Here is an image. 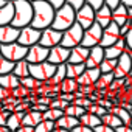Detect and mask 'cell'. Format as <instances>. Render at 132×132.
<instances>
[{"mask_svg": "<svg viewBox=\"0 0 132 132\" xmlns=\"http://www.w3.org/2000/svg\"><path fill=\"white\" fill-rule=\"evenodd\" d=\"M14 65H16L14 62H11V61L5 59L3 56H0V76L13 73V70H14Z\"/></svg>", "mask_w": 132, "mask_h": 132, "instance_id": "35", "label": "cell"}, {"mask_svg": "<svg viewBox=\"0 0 132 132\" xmlns=\"http://www.w3.org/2000/svg\"><path fill=\"white\" fill-rule=\"evenodd\" d=\"M40 36H42V31H39V30H36V28H33V27L30 25V27H25V28L20 30V36H19L17 42H19L20 45L30 48V47L39 44Z\"/></svg>", "mask_w": 132, "mask_h": 132, "instance_id": "9", "label": "cell"}, {"mask_svg": "<svg viewBox=\"0 0 132 132\" xmlns=\"http://www.w3.org/2000/svg\"><path fill=\"white\" fill-rule=\"evenodd\" d=\"M13 73H14L17 78H20V79H23V78H28V76H30V62H28L27 59L16 62Z\"/></svg>", "mask_w": 132, "mask_h": 132, "instance_id": "29", "label": "cell"}, {"mask_svg": "<svg viewBox=\"0 0 132 132\" xmlns=\"http://www.w3.org/2000/svg\"><path fill=\"white\" fill-rule=\"evenodd\" d=\"M84 31H86V30H84L79 23H75L72 28H69L67 31H64L61 45L65 47V48H69V50H72V48L81 45V44H82V37H84Z\"/></svg>", "mask_w": 132, "mask_h": 132, "instance_id": "5", "label": "cell"}, {"mask_svg": "<svg viewBox=\"0 0 132 132\" xmlns=\"http://www.w3.org/2000/svg\"><path fill=\"white\" fill-rule=\"evenodd\" d=\"M115 132H132V127L130 126H120V127H117L115 129Z\"/></svg>", "mask_w": 132, "mask_h": 132, "instance_id": "50", "label": "cell"}, {"mask_svg": "<svg viewBox=\"0 0 132 132\" xmlns=\"http://www.w3.org/2000/svg\"><path fill=\"white\" fill-rule=\"evenodd\" d=\"M27 112H13L8 118V123H6V127L11 130V132H16L17 129H20L23 124V117H25Z\"/></svg>", "mask_w": 132, "mask_h": 132, "instance_id": "25", "label": "cell"}, {"mask_svg": "<svg viewBox=\"0 0 132 132\" xmlns=\"http://www.w3.org/2000/svg\"><path fill=\"white\" fill-rule=\"evenodd\" d=\"M96 23H100L103 28H107L112 23V10L109 6H103L96 11Z\"/></svg>", "mask_w": 132, "mask_h": 132, "instance_id": "24", "label": "cell"}, {"mask_svg": "<svg viewBox=\"0 0 132 132\" xmlns=\"http://www.w3.org/2000/svg\"><path fill=\"white\" fill-rule=\"evenodd\" d=\"M86 112H87V110H86L84 107H81V106H76V104H73V103H72V104H70L67 109L64 110V113H65V115L73 117V118H78V120H79V118H81V117H82Z\"/></svg>", "mask_w": 132, "mask_h": 132, "instance_id": "33", "label": "cell"}, {"mask_svg": "<svg viewBox=\"0 0 132 132\" xmlns=\"http://www.w3.org/2000/svg\"><path fill=\"white\" fill-rule=\"evenodd\" d=\"M70 59V50L65 48L62 45H57V47H53L50 48V56H48V62H51L53 65H64L67 64Z\"/></svg>", "mask_w": 132, "mask_h": 132, "instance_id": "14", "label": "cell"}, {"mask_svg": "<svg viewBox=\"0 0 132 132\" xmlns=\"http://www.w3.org/2000/svg\"><path fill=\"white\" fill-rule=\"evenodd\" d=\"M109 112L113 113V115H117V117L123 121L124 126H130V124H132V117H130V112H129V110H126V109H123V107H120V106H113L112 109H109Z\"/></svg>", "mask_w": 132, "mask_h": 132, "instance_id": "28", "label": "cell"}, {"mask_svg": "<svg viewBox=\"0 0 132 132\" xmlns=\"http://www.w3.org/2000/svg\"><path fill=\"white\" fill-rule=\"evenodd\" d=\"M127 53H129V54H130V59H132V51H129V50H127Z\"/></svg>", "mask_w": 132, "mask_h": 132, "instance_id": "58", "label": "cell"}, {"mask_svg": "<svg viewBox=\"0 0 132 132\" xmlns=\"http://www.w3.org/2000/svg\"><path fill=\"white\" fill-rule=\"evenodd\" d=\"M27 54H28V47H23L19 42L2 45V56L8 61L14 62V64L19 62V61L27 59Z\"/></svg>", "mask_w": 132, "mask_h": 132, "instance_id": "6", "label": "cell"}, {"mask_svg": "<svg viewBox=\"0 0 132 132\" xmlns=\"http://www.w3.org/2000/svg\"><path fill=\"white\" fill-rule=\"evenodd\" d=\"M79 124H81V123H79L78 118H73V117H69V115H64L62 118H59V120L56 121V127L70 130V132H72L76 126H79Z\"/></svg>", "mask_w": 132, "mask_h": 132, "instance_id": "26", "label": "cell"}, {"mask_svg": "<svg viewBox=\"0 0 132 132\" xmlns=\"http://www.w3.org/2000/svg\"><path fill=\"white\" fill-rule=\"evenodd\" d=\"M79 123L84 124V126H87V127H92V129H95V127H98L100 124H103V121H101V118H100L98 115L89 113V112H86V113L79 118Z\"/></svg>", "mask_w": 132, "mask_h": 132, "instance_id": "30", "label": "cell"}, {"mask_svg": "<svg viewBox=\"0 0 132 132\" xmlns=\"http://www.w3.org/2000/svg\"><path fill=\"white\" fill-rule=\"evenodd\" d=\"M42 121H44V113L30 109V110L25 113L22 124H23V126H28V127H36V126H39Z\"/></svg>", "mask_w": 132, "mask_h": 132, "instance_id": "23", "label": "cell"}, {"mask_svg": "<svg viewBox=\"0 0 132 132\" xmlns=\"http://www.w3.org/2000/svg\"><path fill=\"white\" fill-rule=\"evenodd\" d=\"M112 22H115L120 28L124 27L127 22H129V16H127V6H124L123 3L112 11Z\"/></svg>", "mask_w": 132, "mask_h": 132, "instance_id": "21", "label": "cell"}, {"mask_svg": "<svg viewBox=\"0 0 132 132\" xmlns=\"http://www.w3.org/2000/svg\"><path fill=\"white\" fill-rule=\"evenodd\" d=\"M13 19H14V3L8 2L5 6L0 8V27L11 25Z\"/></svg>", "mask_w": 132, "mask_h": 132, "instance_id": "20", "label": "cell"}, {"mask_svg": "<svg viewBox=\"0 0 132 132\" xmlns=\"http://www.w3.org/2000/svg\"><path fill=\"white\" fill-rule=\"evenodd\" d=\"M127 16H129V22L132 23V8H127Z\"/></svg>", "mask_w": 132, "mask_h": 132, "instance_id": "53", "label": "cell"}, {"mask_svg": "<svg viewBox=\"0 0 132 132\" xmlns=\"http://www.w3.org/2000/svg\"><path fill=\"white\" fill-rule=\"evenodd\" d=\"M65 3L70 5L75 11H79V10L86 5V0H65Z\"/></svg>", "mask_w": 132, "mask_h": 132, "instance_id": "41", "label": "cell"}, {"mask_svg": "<svg viewBox=\"0 0 132 132\" xmlns=\"http://www.w3.org/2000/svg\"><path fill=\"white\" fill-rule=\"evenodd\" d=\"M115 81V76L113 73H103L98 79V82L95 84V89L96 90H109L110 84Z\"/></svg>", "mask_w": 132, "mask_h": 132, "instance_id": "31", "label": "cell"}, {"mask_svg": "<svg viewBox=\"0 0 132 132\" xmlns=\"http://www.w3.org/2000/svg\"><path fill=\"white\" fill-rule=\"evenodd\" d=\"M0 132H11L6 126H0Z\"/></svg>", "mask_w": 132, "mask_h": 132, "instance_id": "54", "label": "cell"}, {"mask_svg": "<svg viewBox=\"0 0 132 132\" xmlns=\"http://www.w3.org/2000/svg\"><path fill=\"white\" fill-rule=\"evenodd\" d=\"M8 2H6V0H0V8H2V6H5Z\"/></svg>", "mask_w": 132, "mask_h": 132, "instance_id": "56", "label": "cell"}, {"mask_svg": "<svg viewBox=\"0 0 132 132\" xmlns=\"http://www.w3.org/2000/svg\"><path fill=\"white\" fill-rule=\"evenodd\" d=\"M73 104H76V106H81V107H84L86 110L93 104V101L89 98V96H86V98H76L75 101H73Z\"/></svg>", "mask_w": 132, "mask_h": 132, "instance_id": "40", "label": "cell"}, {"mask_svg": "<svg viewBox=\"0 0 132 132\" xmlns=\"http://www.w3.org/2000/svg\"><path fill=\"white\" fill-rule=\"evenodd\" d=\"M123 5L127 8H132V0H123Z\"/></svg>", "mask_w": 132, "mask_h": 132, "instance_id": "52", "label": "cell"}, {"mask_svg": "<svg viewBox=\"0 0 132 132\" xmlns=\"http://www.w3.org/2000/svg\"><path fill=\"white\" fill-rule=\"evenodd\" d=\"M65 113H64V110H59V109H48L45 113H44V120H50V121H57L59 118H62Z\"/></svg>", "mask_w": 132, "mask_h": 132, "instance_id": "37", "label": "cell"}, {"mask_svg": "<svg viewBox=\"0 0 132 132\" xmlns=\"http://www.w3.org/2000/svg\"><path fill=\"white\" fill-rule=\"evenodd\" d=\"M96 22V11L90 5H84L79 11H76V23H79L84 30H89Z\"/></svg>", "mask_w": 132, "mask_h": 132, "instance_id": "8", "label": "cell"}, {"mask_svg": "<svg viewBox=\"0 0 132 132\" xmlns=\"http://www.w3.org/2000/svg\"><path fill=\"white\" fill-rule=\"evenodd\" d=\"M104 51H106V57H107V59H118L121 54H124V53L127 51V45H126L124 37H121V39H120L117 44H113L112 47L104 48Z\"/></svg>", "mask_w": 132, "mask_h": 132, "instance_id": "19", "label": "cell"}, {"mask_svg": "<svg viewBox=\"0 0 132 132\" xmlns=\"http://www.w3.org/2000/svg\"><path fill=\"white\" fill-rule=\"evenodd\" d=\"M56 129V123L50 120H44L39 126L34 127V132H53Z\"/></svg>", "mask_w": 132, "mask_h": 132, "instance_id": "38", "label": "cell"}, {"mask_svg": "<svg viewBox=\"0 0 132 132\" xmlns=\"http://www.w3.org/2000/svg\"><path fill=\"white\" fill-rule=\"evenodd\" d=\"M121 39V31H120V27L112 22L107 28H104L103 31V39H101V47L103 48H107V47H112L113 44H117L118 40Z\"/></svg>", "mask_w": 132, "mask_h": 132, "instance_id": "11", "label": "cell"}, {"mask_svg": "<svg viewBox=\"0 0 132 132\" xmlns=\"http://www.w3.org/2000/svg\"><path fill=\"white\" fill-rule=\"evenodd\" d=\"M86 3H87V5H90L95 11H98L100 8H103V6L106 5L104 0H86Z\"/></svg>", "mask_w": 132, "mask_h": 132, "instance_id": "42", "label": "cell"}, {"mask_svg": "<svg viewBox=\"0 0 132 132\" xmlns=\"http://www.w3.org/2000/svg\"><path fill=\"white\" fill-rule=\"evenodd\" d=\"M16 132H34V127H28V126H22L20 129H17Z\"/></svg>", "mask_w": 132, "mask_h": 132, "instance_id": "51", "label": "cell"}, {"mask_svg": "<svg viewBox=\"0 0 132 132\" xmlns=\"http://www.w3.org/2000/svg\"><path fill=\"white\" fill-rule=\"evenodd\" d=\"M89 54H90V48L78 45V47H75V48L70 50V59H69V62L70 64H86L87 59H89Z\"/></svg>", "mask_w": 132, "mask_h": 132, "instance_id": "17", "label": "cell"}, {"mask_svg": "<svg viewBox=\"0 0 132 132\" xmlns=\"http://www.w3.org/2000/svg\"><path fill=\"white\" fill-rule=\"evenodd\" d=\"M31 92L28 90V89H25V87H17L16 90H13L11 92V96H14L16 100H22V98H27V95H30Z\"/></svg>", "mask_w": 132, "mask_h": 132, "instance_id": "39", "label": "cell"}, {"mask_svg": "<svg viewBox=\"0 0 132 132\" xmlns=\"http://www.w3.org/2000/svg\"><path fill=\"white\" fill-rule=\"evenodd\" d=\"M10 96H11V92H10V90H6V89H3V87H0V104H2L3 101H6Z\"/></svg>", "mask_w": 132, "mask_h": 132, "instance_id": "46", "label": "cell"}, {"mask_svg": "<svg viewBox=\"0 0 132 132\" xmlns=\"http://www.w3.org/2000/svg\"><path fill=\"white\" fill-rule=\"evenodd\" d=\"M56 69H57L56 65H53L48 61L40 64H30V76H33L40 82H47L53 78V75L56 73Z\"/></svg>", "mask_w": 132, "mask_h": 132, "instance_id": "4", "label": "cell"}, {"mask_svg": "<svg viewBox=\"0 0 132 132\" xmlns=\"http://www.w3.org/2000/svg\"><path fill=\"white\" fill-rule=\"evenodd\" d=\"M130 117H132V112H130ZM130 127H132V124H130Z\"/></svg>", "mask_w": 132, "mask_h": 132, "instance_id": "61", "label": "cell"}, {"mask_svg": "<svg viewBox=\"0 0 132 132\" xmlns=\"http://www.w3.org/2000/svg\"><path fill=\"white\" fill-rule=\"evenodd\" d=\"M33 10H34V16H33V22H31L33 28H36L39 31H44V30H47L53 25L56 10L50 3H47L45 0H34Z\"/></svg>", "mask_w": 132, "mask_h": 132, "instance_id": "1", "label": "cell"}, {"mask_svg": "<svg viewBox=\"0 0 132 132\" xmlns=\"http://www.w3.org/2000/svg\"><path fill=\"white\" fill-rule=\"evenodd\" d=\"M28 2H31V3H33V2H34V0H28Z\"/></svg>", "mask_w": 132, "mask_h": 132, "instance_id": "60", "label": "cell"}, {"mask_svg": "<svg viewBox=\"0 0 132 132\" xmlns=\"http://www.w3.org/2000/svg\"><path fill=\"white\" fill-rule=\"evenodd\" d=\"M130 70H132V59H130V54L126 51L124 54H121L118 57V64H117V69L113 70V76H115V79L129 78Z\"/></svg>", "mask_w": 132, "mask_h": 132, "instance_id": "12", "label": "cell"}, {"mask_svg": "<svg viewBox=\"0 0 132 132\" xmlns=\"http://www.w3.org/2000/svg\"><path fill=\"white\" fill-rule=\"evenodd\" d=\"M48 56H50V48H45L40 44H36L28 48L27 61L30 64H40V62H47Z\"/></svg>", "mask_w": 132, "mask_h": 132, "instance_id": "13", "label": "cell"}, {"mask_svg": "<svg viewBox=\"0 0 132 132\" xmlns=\"http://www.w3.org/2000/svg\"><path fill=\"white\" fill-rule=\"evenodd\" d=\"M0 87H3V89L13 92L17 87H20V78H17L14 73L3 75V76H0Z\"/></svg>", "mask_w": 132, "mask_h": 132, "instance_id": "22", "label": "cell"}, {"mask_svg": "<svg viewBox=\"0 0 132 132\" xmlns=\"http://www.w3.org/2000/svg\"><path fill=\"white\" fill-rule=\"evenodd\" d=\"M117 64H118V59H104L103 64L100 65V70L101 73H113V70L117 69Z\"/></svg>", "mask_w": 132, "mask_h": 132, "instance_id": "36", "label": "cell"}, {"mask_svg": "<svg viewBox=\"0 0 132 132\" xmlns=\"http://www.w3.org/2000/svg\"><path fill=\"white\" fill-rule=\"evenodd\" d=\"M72 132H95L92 127H87V126H84V124H79V126H76Z\"/></svg>", "mask_w": 132, "mask_h": 132, "instance_id": "48", "label": "cell"}, {"mask_svg": "<svg viewBox=\"0 0 132 132\" xmlns=\"http://www.w3.org/2000/svg\"><path fill=\"white\" fill-rule=\"evenodd\" d=\"M104 2H106V6H109V8L113 11V10H117V8L123 3V0H104Z\"/></svg>", "mask_w": 132, "mask_h": 132, "instance_id": "44", "label": "cell"}, {"mask_svg": "<svg viewBox=\"0 0 132 132\" xmlns=\"http://www.w3.org/2000/svg\"><path fill=\"white\" fill-rule=\"evenodd\" d=\"M6 2H14V0H6Z\"/></svg>", "mask_w": 132, "mask_h": 132, "instance_id": "59", "label": "cell"}, {"mask_svg": "<svg viewBox=\"0 0 132 132\" xmlns=\"http://www.w3.org/2000/svg\"><path fill=\"white\" fill-rule=\"evenodd\" d=\"M126 79L127 78H124V79H115L112 84H110V87H109V90H118L121 86L124 87V84H126Z\"/></svg>", "mask_w": 132, "mask_h": 132, "instance_id": "43", "label": "cell"}, {"mask_svg": "<svg viewBox=\"0 0 132 132\" xmlns=\"http://www.w3.org/2000/svg\"><path fill=\"white\" fill-rule=\"evenodd\" d=\"M65 67H67V78H70V79H78L87 70L86 64H70V62H67Z\"/></svg>", "mask_w": 132, "mask_h": 132, "instance_id": "27", "label": "cell"}, {"mask_svg": "<svg viewBox=\"0 0 132 132\" xmlns=\"http://www.w3.org/2000/svg\"><path fill=\"white\" fill-rule=\"evenodd\" d=\"M101 121H103V124H107V126H110V127H113V129L123 126V121H121L117 115H113V113H110V112H109L107 115H104V117L101 118Z\"/></svg>", "mask_w": 132, "mask_h": 132, "instance_id": "34", "label": "cell"}, {"mask_svg": "<svg viewBox=\"0 0 132 132\" xmlns=\"http://www.w3.org/2000/svg\"><path fill=\"white\" fill-rule=\"evenodd\" d=\"M124 40H126V45H127V50L129 51H132V28H130V31L126 34V37H124Z\"/></svg>", "mask_w": 132, "mask_h": 132, "instance_id": "49", "label": "cell"}, {"mask_svg": "<svg viewBox=\"0 0 132 132\" xmlns=\"http://www.w3.org/2000/svg\"><path fill=\"white\" fill-rule=\"evenodd\" d=\"M13 3H14V19L11 25L19 30L30 27L33 22V16H34L33 3L28 2V0H14Z\"/></svg>", "mask_w": 132, "mask_h": 132, "instance_id": "2", "label": "cell"}, {"mask_svg": "<svg viewBox=\"0 0 132 132\" xmlns=\"http://www.w3.org/2000/svg\"><path fill=\"white\" fill-rule=\"evenodd\" d=\"M0 56H2V44H0Z\"/></svg>", "mask_w": 132, "mask_h": 132, "instance_id": "57", "label": "cell"}, {"mask_svg": "<svg viewBox=\"0 0 132 132\" xmlns=\"http://www.w3.org/2000/svg\"><path fill=\"white\" fill-rule=\"evenodd\" d=\"M79 89V84L76 79H70V78H65L61 84V93H76Z\"/></svg>", "mask_w": 132, "mask_h": 132, "instance_id": "32", "label": "cell"}, {"mask_svg": "<svg viewBox=\"0 0 132 132\" xmlns=\"http://www.w3.org/2000/svg\"><path fill=\"white\" fill-rule=\"evenodd\" d=\"M53 132H70V130H65V129H59V127H56Z\"/></svg>", "mask_w": 132, "mask_h": 132, "instance_id": "55", "label": "cell"}, {"mask_svg": "<svg viewBox=\"0 0 132 132\" xmlns=\"http://www.w3.org/2000/svg\"><path fill=\"white\" fill-rule=\"evenodd\" d=\"M19 36H20V30L19 28H14L13 25L0 27V44H2V45L17 42Z\"/></svg>", "mask_w": 132, "mask_h": 132, "instance_id": "16", "label": "cell"}, {"mask_svg": "<svg viewBox=\"0 0 132 132\" xmlns=\"http://www.w3.org/2000/svg\"><path fill=\"white\" fill-rule=\"evenodd\" d=\"M45 2L50 3L54 10H59V8H62L65 5V0H45Z\"/></svg>", "mask_w": 132, "mask_h": 132, "instance_id": "45", "label": "cell"}, {"mask_svg": "<svg viewBox=\"0 0 132 132\" xmlns=\"http://www.w3.org/2000/svg\"><path fill=\"white\" fill-rule=\"evenodd\" d=\"M75 23H76V11L70 5L65 3L62 8L56 10V14H54V20H53L51 28L64 33V31H67L69 28H72Z\"/></svg>", "mask_w": 132, "mask_h": 132, "instance_id": "3", "label": "cell"}, {"mask_svg": "<svg viewBox=\"0 0 132 132\" xmlns=\"http://www.w3.org/2000/svg\"><path fill=\"white\" fill-rule=\"evenodd\" d=\"M93 130H95V132H115V129L110 127V126H107V124H100V126L95 127Z\"/></svg>", "mask_w": 132, "mask_h": 132, "instance_id": "47", "label": "cell"}, {"mask_svg": "<svg viewBox=\"0 0 132 132\" xmlns=\"http://www.w3.org/2000/svg\"><path fill=\"white\" fill-rule=\"evenodd\" d=\"M103 31L104 28L100 25V23H93L89 30L84 31V37H82V47L86 48H93V47H98L101 44V39H103Z\"/></svg>", "mask_w": 132, "mask_h": 132, "instance_id": "7", "label": "cell"}, {"mask_svg": "<svg viewBox=\"0 0 132 132\" xmlns=\"http://www.w3.org/2000/svg\"><path fill=\"white\" fill-rule=\"evenodd\" d=\"M62 31H57V30H54V28H47V30H44L42 31V36H40V40H39V44L42 45V47H45V48H53V47H57V45H61V42H62Z\"/></svg>", "mask_w": 132, "mask_h": 132, "instance_id": "10", "label": "cell"}, {"mask_svg": "<svg viewBox=\"0 0 132 132\" xmlns=\"http://www.w3.org/2000/svg\"><path fill=\"white\" fill-rule=\"evenodd\" d=\"M106 59V51L101 45L90 48V54L89 59L86 62V67L87 69H100V65L103 64V61Z\"/></svg>", "mask_w": 132, "mask_h": 132, "instance_id": "15", "label": "cell"}, {"mask_svg": "<svg viewBox=\"0 0 132 132\" xmlns=\"http://www.w3.org/2000/svg\"><path fill=\"white\" fill-rule=\"evenodd\" d=\"M101 75L103 73H101L100 69H87L76 81H78L79 86H95L98 82V79H100Z\"/></svg>", "mask_w": 132, "mask_h": 132, "instance_id": "18", "label": "cell"}]
</instances>
